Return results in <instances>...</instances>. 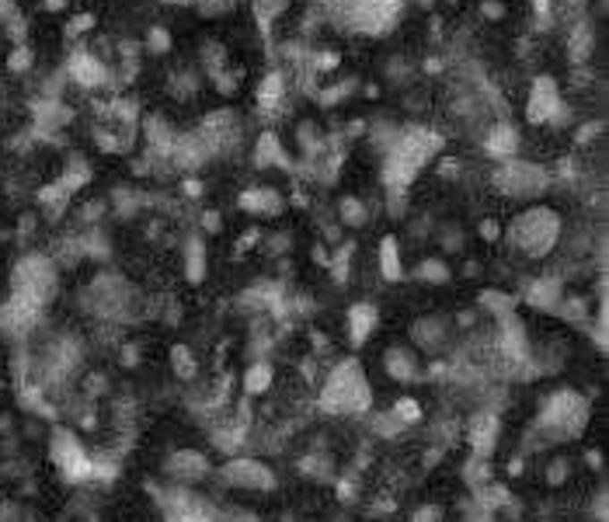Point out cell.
Masks as SVG:
<instances>
[{
    "label": "cell",
    "mask_w": 609,
    "mask_h": 522,
    "mask_svg": "<svg viewBox=\"0 0 609 522\" xmlns=\"http://www.w3.org/2000/svg\"><path fill=\"white\" fill-rule=\"evenodd\" d=\"M66 0H46V11H63Z\"/></svg>",
    "instance_id": "d6a6232c"
},
{
    "label": "cell",
    "mask_w": 609,
    "mask_h": 522,
    "mask_svg": "<svg viewBox=\"0 0 609 522\" xmlns=\"http://www.w3.org/2000/svg\"><path fill=\"white\" fill-rule=\"evenodd\" d=\"M498 233H502L498 220H484V223H481V237H484V240H498Z\"/></svg>",
    "instance_id": "4dcf8cb0"
},
{
    "label": "cell",
    "mask_w": 609,
    "mask_h": 522,
    "mask_svg": "<svg viewBox=\"0 0 609 522\" xmlns=\"http://www.w3.org/2000/svg\"><path fill=\"white\" fill-rule=\"evenodd\" d=\"M70 77H73L80 88H101V84L112 77V70H108L105 60H97L95 53L80 49V53L70 56Z\"/></svg>",
    "instance_id": "8fae6325"
},
{
    "label": "cell",
    "mask_w": 609,
    "mask_h": 522,
    "mask_svg": "<svg viewBox=\"0 0 609 522\" xmlns=\"http://www.w3.org/2000/svg\"><path fill=\"white\" fill-rule=\"evenodd\" d=\"M272 380H275L272 366H268V362H255V366H248V373H244V393H248V397H258V393H265L272 387Z\"/></svg>",
    "instance_id": "d6986e66"
},
{
    "label": "cell",
    "mask_w": 609,
    "mask_h": 522,
    "mask_svg": "<svg viewBox=\"0 0 609 522\" xmlns=\"http://www.w3.org/2000/svg\"><path fill=\"white\" fill-rule=\"evenodd\" d=\"M241 206L248 209V213H275L279 206H283V196L275 192V189H248L244 196H241Z\"/></svg>",
    "instance_id": "e0dca14e"
},
{
    "label": "cell",
    "mask_w": 609,
    "mask_h": 522,
    "mask_svg": "<svg viewBox=\"0 0 609 522\" xmlns=\"http://www.w3.org/2000/svg\"><path fill=\"white\" fill-rule=\"evenodd\" d=\"M147 46H150L154 53H167V49H171V38H167V32H161V29H154V32H150V42H147Z\"/></svg>",
    "instance_id": "83f0119b"
},
{
    "label": "cell",
    "mask_w": 609,
    "mask_h": 522,
    "mask_svg": "<svg viewBox=\"0 0 609 522\" xmlns=\"http://www.w3.org/2000/svg\"><path fill=\"white\" fill-rule=\"evenodd\" d=\"M415 341L425 352L443 349V341H446V321H439V317H421L415 324Z\"/></svg>",
    "instance_id": "9a60e30c"
},
{
    "label": "cell",
    "mask_w": 609,
    "mask_h": 522,
    "mask_svg": "<svg viewBox=\"0 0 609 522\" xmlns=\"http://www.w3.org/2000/svg\"><path fill=\"white\" fill-rule=\"evenodd\" d=\"M220 481L230 488L244 491H272L275 488V470L255 457H233L220 467Z\"/></svg>",
    "instance_id": "8992f818"
},
{
    "label": "cell",
    "mask_w": 609,
    "mask_h": 522,
    "mask_svg": "<svg viewBox=\"0 0 609 522\" xmlns=\"http://www.w3.org/2000/svg\"><path fill=\"white\" fill-rule=\"evenodd\" d=\"M164 474L171 481H178V484H195V481H202L209 474V459L202 457L199 450H178L164 463Z\"/></svg>",
    "instance_id": "30bf717a"
},
{
    "label": "cell",
    "mask_w": 609,
    "mask_h": 522,
    "mask_svg": "<svg viewBox=\"0 0 609 522\" xmlns=\"http://www.w3.org/2000/svg\"><path fill=\"white\" fill-rule=\"evenodd\" d=\"M171 366L182 380H195V373H199V362L189 352V345H171Z\"/></svg>",
    "instance_id": "603a6c76"
},
{
    "label": "cell",
    "mask_w": 609,
    "mask_h": 522,
    "mask_svg": "<svg viewBox=\"0 0 609 522\" xmlns=\"http://www.w3.org/2000/svg\"><path fill=\"white\" fill-rule=\"evenodd\" d=\"M533 7H537V14H540V18L550 14V0H533Z\"/></svg>",
    "instance_id": "1f68e13d"
},
{
    "label": "cell",
    "mask_w": 609,
    "mask_h": 522,
    "mask_svg": "<svg viewBox=\"0 0 609 522\" xmlns=\"http://www.w3.org/2000/svg\"><path fill=\"white\" fill-rule=\"evenodd\" d=\"M439 519H443V512H439L436 505H425V509H418L411 522H439Z\"/></svg>",
    "instance_id": "f1b7e54d"
},
{
    "label": "cell",
    "mask_w": 609,
    "mask_h": 522,
    "mask_svg": "<svg viewBox=\"0 0 609 522\" xmlns=\"http://www.w3.org/2000/svg\"><path fill=\"white\" fill-rule=\"evenodd\" d=\"M495 185H498V192L505 198H519V202H529V198L544 196L546 185H550V178H546V171L540 164L533 161H505L498 167V174H495Z\"/></svg>",
    "instance_id": "5b68a950"
},
{
    "label": "cell",
    "mask_w": 609,
    "mask_h": 522,
    "mask_svg": "<svg viewBox=\"0 0 609 522\" xmlns=\"http://www.w3.org/2000/svg\"><path fill=\"white\" fill-rule=\"evenodd\" d=\"M509 237L526 258H544L561 240V213L550 206H529L512 220Z\"/></svg>",
    "instance_id": "3957f363"
},
{
    "label": "cell",
    "mask_w": 609,
    "mask_h": 522,
    "mask_svg": "<svg viewBox=\"0 0 609 522\" xmlns=\"http://www.w3.org/2000/svg\"><path fill=\"white\" fill-rule=\"evenodd\" d=\"M498 435H502V422L495 411H478L470 425H467V439H470V450L474 459H491L495 446H498Z\"/></svg>",
    "instance_id": "9c48e42d"
},
{
    "label": "cell",
    "mask_w": 609,
    "mask_h": 522,
    "mask_svg": "<svg viewBox=\"0 0 609 522\" xmlns=\"http://www.w3.org/2000/svg\"><path fill=\"white\" fill-rule=\"evenodd\" d=\"M588 400L575 391H561L554 397H546L544 408H540V422L537 428L544 432L546 439H575L585 432L588 425Z\"/></svg>",
    "instance_id": "277c9868"
},
{
    "label": "cell",
    "mask_w": 609,
    "mask_h": 522,
    "mask_svg": "<svg viewBox=\"0 0 609 522\" xmlns=\"http://www.w3.org/2000/svg\"><path fill=\"white\" fill-rule=\"evenodd\" d=\"M255 164H261V167H268V164H283V143H279V136H275V132H265V136L258 139Z\"/></svg>",
    "instance_id": "44dd1931"
},
{
    "label": "cell",
    "mask_w": 609,
    "mask_h": 522,
    "mask_svg": "<svg viewBox=\"0 0 609 522\" xmlns=\"http://www.w3.org/2000/svg\"><path fill=\"white\" fill-rule=\"evenodd\" d=\"M526 115L533 126H550L561 119V91L554 77H537L529 88V101H526Z\"/></svg>",
    "instance_id": "ba28073f"
},
{
    "label": "cell",
    "mask_w": 609,
    "mask_h": 522,
    "mask_svg": "<svg viewBox=\"0 0 609 522\" xmlns=\"http://www.w3.org/2000/svg\"><path fill=\"white\" fill-rule=\"evenodd\" d=\"M418 279L428 282V286H443V282H449V268L439 258H428L418 265Z\"/></svg>",
    "instance_id": "d4e9b609"
},
{
    "label": "cell",
    "mask_w": 609,
    "mask_h": 522,
    "mask_svg": "<svg viewBox=\"0 0 609 522\" xmlns=\"http://www.w3.org/2000/svg\"><path fill=\"white\" fill-rule=\"evenodd\" d=\"M526 299L533 303V307H540V310H557V303H561V286L557 282H533L529 286V293Z\"/></svg>",
    "instance_id": "ffe728a7"
},
{
    "label": "cell",
    "mask_w": 609,
    "mask_h": 522,
    "mask_svg": "<svg viewBox=\"0 0 609 522\" xmlns=\"http://www.w3.org/2000/svg\"><path fill=\"white\" fill-rule=\"evenodd\" d=\"M564 477H568V463H564V459H557V463L550 467V477H546V481H550V484H557V481H564Z\"/></svg>",
    "instance_id": "f546056e"
},
{
    "label": "cell",
    "mask_w": 609,
    "mask_h": 522,
    "mask_svg": "<svg viewBox=\"0 0 609 522\" xmlns=\"http://www.w3.org/2000/svg\"><path fill=\"white\" fill-rule=\"evenodd\" d=\"M439 143H443V139L428 130L401 132V136L386 147V161H384L386 181H390L393 189L411 185L418 174L425 171V164L439 154Z\"/></svg>",
    "instance_id": "6da1fadb"
},
{
    "label": "cell",
    "mask_w": 609,
    "mask_h": 522,
    "mask_svg": "<svg viewBox=\"0 0 609 522\" xmlns=\"http://www.w3.org/2000/svg\"><path fill=\"white\" fill-rule=\"evenodd\" d=\"M376 324H380V310H376V303H355L352 310H349V341H352L355 349H359V345H366V341L373 338Z\"/></svg>",
    "instance_id": "7c38bea8"
},
{
    "label": "cell",
    "mask_w": 609,
    "mask_h": 522,
    "mask_svg": "<svg viewBox=\"0 0 609 522\" xmlns=\"http://www.w3.org/2000/svg\"><path fill=\"white\" fill-rule=\"evenodd\" d=\"M390 415L397 418V422L404 425H418L421 422V404H418L415 397H401V400H393V408H390Z\"/></svg>",
    "instance_id": "cb8c5ba5"
},
{
    "label": "cell",
    "mask_w": 609,
    "mask_h": 522,
    "mask_svg": "<svg viewBox=\"0 0 609 522\" xmlns=\"http://www.w3.org/2000/svg\"><path fill=\"white\" fill-rule=\"evenodd\" d=\"M338 213H342V220L352 223V227H362V223H366V209H362L359 198H345V202L338 206Z\"/></svg>",
    "instance_id": "484cf974"
},
{
    "label": "cell",
    "mask_w": 609,
    "mask_h": 522,
    "mask_svg": "<svg viewBox=\"0 0 609 522\" xmlns=\"http://www.w3.org/2000/svg\"><path fill=\"white\" fill-rule=\"evenodd\" d=\"M0 35H4V32H0Z\"/></svg>",
    "instance_id": "836d02e7"
},
{
    "label": "cell",
    "mask_w": 609,
    "mask_h": 522,
    "mask_svg": "<svg viewBox=\"0 0 609 522\" xmlns=\"http://www.w3.org/2000/svg\"><path fill=\"white\" fill-rule=\"evenodd\" d=\"M185 275L189 282H202L206 279V248L199 240H189V251H185Z\"/></svg>",
    "instance_id": "7402d4cb"
},
{
    "label": "cell",
    "mask_w": 609,
    "mask_h": 522,
    "mask_svg": "<svg viewBox=\"0 0 609 522\" xmlns=\"http://www.w3.org/2000/svg\"><path fill=\"white\" fill-rule=\"evenodd\" d=\"M7 66H11L14 73H25V70L32 66V49H29V46H14V53L7 56Z\"/></svg>",
    "instance_id": "4316f807"
},
{
    "label": "cell",
    "mask_w": 609,
    "mask_h": 522,
    "mask_svg": "<svg viewBox=\"0 0 609 522\" xmlns=\"http://www.w3.org/2000/svg\"><path fill=\"white\" fill-rule=\"evenodd\" d=\"M384 366H386V373H390V380H397V383H411V380L421 376V373H418V369H421V366H418V356L411 349H404V345L386 349Z\"/></svg>",
    "instance_id": "4fadbf2b"
},
{
    "label": "cell",
    "mask_w": 609,
    "mask_h": 522,
    "mask_svg": "<svg viewBox=\"0 0 609 522\" xmlns=\"http://www.w3.org/2000/svg\"><path fill=\"white\" fill-rule=\"evenodd\" d=\"M484 150L491 157H498V161H512L515 154H519V132L509 122H495L491 132L484 136Z\"/></svg>",
    "instance_id": "5bb4252c"
},
{
    "label": "cell",
    "mask_w": 609,
    "mask_h": 522,
    "mask_svg": "<svg viewBox=\"0 0 609 522\" xmlns=\"http://www.w3.org/2000/svg\"><path fill=\"white\" fill-rule=\"evenodd\" d=\"M380 275H384L386 282H397V279L404 275V265H401V244H397L390 233L380 240Z\"/></svg>",
    "instance_id": "2e32d148"
},
{
    "label": "cell",
    "mask_w": 609,
    "mask_h": 522,
    "mask_svg": "<svg viewBox=\"0 0 609 522\" xmlns=\"http://www.w3.org/2000/svg\"><path fill=\"white\" fill-rule=\"evenodd\" d=\"M373 400V391L366 383V373L355 359L338 362L327 380H324L321 391V408L331 415H362Z\"/></svg>",
    "instance_id": "7a4b0ae2"
},
{
    "label": "cell",
    "mask_w": 609,
    "mask_h": 522,
    "mask_svg": "<svg viewBox=\"0 0 609 522\" xmlns=\"http://www.w3.org/2000/svg\"><path fill=\"white\" fill-rule=\"evenodd\" d=\"M283 95H286V80H283L279 70H272V73L261 80V88H258V105H261L265 112H272V108L283 105Z\"/></svg>",
    "instance_id": "ac0fdd59"
},
{
    "label": "cell",
    "mask_w": 609,
    "mask_h": 522,
    "mask_svg": "<svg viewBox=\"0 0 609 522\" xmlns=\"http://www.w3.org/2000/svg\"><path fill=\"white\" fill-rule=\"evenodd\" d=\"M53 457L60 463L66 481H88L95 474V457H88V450L80 446L77 435L70 432H56L53 435Z\"/></svg>",
    "instance_id": "52a82bcc"
}]
</instances>
